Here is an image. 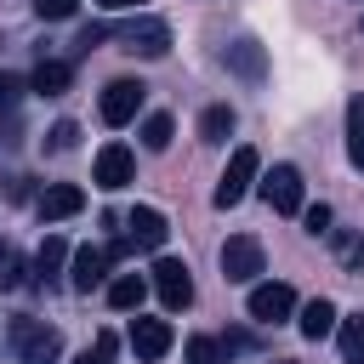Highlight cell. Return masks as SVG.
<instances>
[{
	"label": "cell",
	"instance_id": "9c48e42d",
	"mask_svg": "<svg viewBox=\"0 0 364 364\" xmlns=\"http://www.w3.org/2000/svg\"><path fill=\"white\" fill-rule=\"evenodd\" d=\"M245 307H250L256 324H279V318L296 313V290L279 284V279H273V284H250V301H245Z\"/></svg>",
	"mask_w": 364,
	"mask_h": 364
},
{
	"label": "cell",
	"instance_id": "3957f363",
	"mask_svg": "<svg viewBox=\"0 0 364 364\" xmlns=\"http://www.w3.org/2000/svg\"><path fill=\"white\" fill-rule=\"evenodd\" d=\"M108 34H114L119 51H131V57H165V51H171V28H165L159 17H131V23L108 28Z\"/></svg>",
	"mask_w": 364,
	"mask_h": 364
},
{
	"label": "cell",
	"instance_id": "44dd1931",
	"mask_svg": "<svg viewBox=\"0 0 364 364\" xmlns=\"http://www.w3.org/2000/svg\"><path fill=\"white\" fill-rule=\"evenodd\" d=\"M228 347H233V341H216V336H188V364H228Z\"/></svg>",
	"mask_w": 364,
	"mask_h": 364
},
{
	"label": "cell",
	"instance_id": "6da1fadb",
	"mask_svg": "<svg viewBox=\"0 0 364 364\" xmlns=\"http://www.w3.org/2000/svg\"><path fill=\"white\" fill-rule=\"evenodd\" d=\"M262 176V154L256 148H233V159H228V171H222V182H216V210H233L245 193H250V182Z\"/></svg>",
	"mask_w": 364,
	"mask_h": 364
},
{
	"label": "cell",
	"instance_id": "277c9868",
	"mask_svg": "<svg viewBox=\"0 0 364 364\" xmlns=\"http://www.w3.org/2000/svg\"><path fill=\"white\" fill-rule=\"evenodd\" d=\"M256 273H267L262 239H250V233H233V239L222 245V279H228V284H256Z\"/></svg>",
	"mask_w": 364,
	"mask_h": 364
},
{
	"label": "cell",
	"instance_id": "f1b7e54d",
	"mask_svg": "<svg viewBox=\"0 0 364 364\" xmlns=\"http://www.w3.org/2000/svg\"><path fill=\"white\" fill-rule=\"evenodd\" d=\"M17 91H23V80H11V74H0V108H11V102H17Z\"/></svg>",
	"mask_w": 364,
	"mask_h": 364
},
{
	"label": "cell",
	"instance_id": "4dcf8cb0",
	"mask_svg": "<svg viewBox=\"0 0 364 364\" xmlns=\"http://www.w3.org/2000/svg\"><path fill=\"white\" fill-rule=\"evenodd\" d=\"M102 11H131V6H142V0H97Z\"/></svg>",
	"mask_w": 364,
	"mask_h": 364
},
{
	"label": "cell",
	"instance_id": "4316f807",
	"mask_svg": "<svg viewBox=\"0 0 364 364\" xmlns=\"http://www.w3.org/2000/svg\"><path fill=\"white\" fill-rule=\"evenodd\" d=\"M74 136H80V131H74V119H57V125H51V142H46V148H51V154H68V148H74Z\"/></svg>",
	"mask_w": 364,
	"mask_h": 364
},
{
	"label": "cell",
	"instance_id": "8fae6325",
	"mask_svg": "<svg viewBox=\"0 0 364 364\" xmlns=\"http://www.w3.org/2000/svg\"><path fill=\"white\" fill-rule=\"evenodd\" d=\"M165 233H171V228H165V216H159L154 205H136V210L125 216V239H131L136 250H159Z\"/></svg>",
	"mask_w": 364,
	"mask_h": 364
},
{
	"label": "cell",
	"instance_id": "e0dca14e",
	"mask_svg": "<svg viewBox=\"0 0 364 364\" xmlns=\"http://www.w3.org/2000/svg\"><path fill=\"white\" fill-rule=\"evenodd\" d=\"M142 296H148V279H142V273H119V279L108 284V301H114L119 313H131V307H142Z\"/></svg>",
	"mask_w": 364,
	"mask_h": 364
},
{
	"label": "cell",
	"instance_id": "4fadbf2b",
	"mask_svg": "<svg viewBox=\"0 0 364 364\" xmlns=\"http://www.w3.org/2000/svg\"><path fill=\"white\" fill-rule=\"evenodd\" d=\"M80 205H85V193H80L74 182H51V188L40 193V216H46V222H63V216H80Z\"/></svg>",
	"mask_w": 364,
	"mask_h": 364
},
{
	"label": "cell",
	"instance_id": "ba28073f",
	"mask_svg": "<svg viewBox=\"0 0 364 364\" xmlns=\"http://www.w3.org/2000/svg\"><path fill=\"white\" fill-rule=\"evenodd\" d=\"M154 290H159V301L171 307V313H182L188 301H193V279H188V267L182 262H171V256H159L154 262V279H148Z\"/></svg>",
	"mask_w": 364,
	"mask_h": 364
},
{
	"label": "cell",
	"instance_id": "d6986e66",
	"mask_svg": "<svg viewBox=\"0 0 364 364\" xmlns=\"http://www.w3.org/2000/svg\"><path fill=\"white\" fill-rule=\"evenodd\" d=\"M347 159L364 171V91L347 102Z\"/></svg>",
	"mask_w": 364,
	"mask_h": 364
},
{
	"label": "cell",
	"instance_id": "2e32d148",
	"mask_svg": "<svg viewBox=\"0 0 364 364\" xmlns=\"http://www.w3.org/2000/svg\"><path fill=\"white\" fill-rule=\"evenodd\" d=\"M63 262H68V245H63L57 233H46V245L34 250V273H40V284H57V279H63Z\"/></svg>",
	"mask_w": 364,
	"mask_h": 364
},
{
	"label": "cell",
	"instance_id": "8992f818",
	"mask_svg": "<svg viewBox=\"0 0 364 364\" xmlns=\"http://www.w3.org/2000/svg\"><path fill=\"white\" fill-rule=\"evenodd\" d=\"M91 182L97 188H125V182H136V159H131V148L125 142H102L97 148V159H91Z\"/></svg>",
	"mask_w": 364,
	"mask_h": 364
},
{
	"label": "cell",
	"instance_id": "30bf717a",
	"mask_svg": "<svg viewBox=\"0 0 364 364\" xmlns=\"http://www.w3.org/2000/svg\"><path fill=\"white\" fill-rule=\"evenodd\" d=\"M108 245H85V250H74V267H68V284L80 290V296H91L102 279H108Z\"/></svg>",
	"mask_w": 364,
	"mask_h": 364
},
{
	"label": "cell",
	"instance_id": "83f0119b",
	"mask_svg": "<svg viewBox=\"0 0 364 364\" xmlns=\"http://www.w3.org/2000/svg\"><path fill=\"white\" fill-rule=\"evenodd\" d=\"M307 233H330V205H313L307 210Z\"/></svg>",
	"mask_w": 364,
	"mask_h": 364
},
{
	"label": "cell",
	"instance_id": "7c38bea8",
	"mask_svg": "<svg viewBox=\"0 0 364 364\" xmlns=\"http://www.w3.org/2000/svg\"><path fill=\"white\" fill-rule=\"evenodd\" d=\"M131 347H136V358H165L171 353V324L165 318H131Z\"/></svg>",
	"mask_w": 364,
	"mask_h": 364
},
{
	"label": "cell",
	"instance_id": "52a82bcc",
	"mask_svg": "<svg viewBox=\"0 0 364 364\" xmlns=\"http://www.w3.org/2000/svg\"><path fill=\"white\" fill-rule=\"evenodd\" d=\"M262 199H267L279 216H296V210H301V171H296V165H273V171L262 176Z\"/></svg>",
	"mask_w": 364,
	"mask_h": 364
},
{
	"label": "cell",
	"instance_id": "484cf974",
	"mask_svg": "<svg viewBox=\"0 0 364 364\" xmlns=\"http://www.w3.org/2000/svg\"><path fill=\"white\" fill-rule=\"evenodd\" d=\"M74 6L80 0H34V17L40 23H63V17H74Z\"/></svg>",
	"mask_w": 364,
	"mask_h": 364
},
{
	"label": "cell",
	"instance_id": "f546056e",
	"mask_svg": "<svg viewBox=\"0 0 364 364\" xmlns=\"http://www.w3.org/2000/svg\"><path fill=\"white\" fill-rule=\"evenodd\" d=\"M341 262H347V267L364 262V245H358V239H341Z\"/></svg>",
	"mask_w": 364,
	"mask_h": 364
},
{
	"label": "cell",
	"instance_id": "603a6c76",
	"mask_svg": "<svg viewBox=\"0 0 364 364\" xmlns=\"http://www.w3.org/2000/svg\"><path fill=\"white\" fill-rule=\"evenodd\" d=\"M171 131H176V125H171V114H148V119H142V148H154V154H159V148H171Z\"/></svg>",
	"mask_w": 364,
	"mask_h": 364
},
{
	"label": "cell",
	"instance_id": "1f68e13d",
	"mask_svg": "<svg viewBox=\"0 0 364 364\" xmlns=\"http://www.w3.org/2000/svg\"><path fill=\"white\" fill-rule=\"evenodd\" d=\"M279 364H296V358H279Z\"/></svg>",
	"mask_w": 364,
	"mask_h": 364
},
{
	"label": "cell",
	"instance_id": "cb8c5ba5",
	"mask_svg": "<svg viewBox=\"0 0 364 364\" xmlns=\"http://www.w3.org/2000/svg\"><path fill=\"white\" fill-rule=\"evenodd\" d=\"M23 284V250L0 239V290H17Z\"/></svg>",
	"mask_w": 364,
	"mask_h": 364
},
{
	"label": "cell",
	"instance_id": "7a4b0ae2",
	"mask_svg": "<svg viewBox=\"0 0 364 364\" xmlns=\"http://www.w3.org/2000/svg\"><path fill=\"white\" fill-rule=\"evenodd\" d=\"M11 353H17V364H51L63 353V336L40 318H17L11 324Z\"/></svg>",
	"mask_w": 364,
	"mask_h": 364
},
{
	"label": "cell",
	"instance_id": "5bb4252c",
	"mask_svg": "<svg viewBox=\"0 0 364 364\" xmlns=\"http://www.w3.org/2000/svg\"><path fill=\"white\" fill-rule=\"evenodd\" d=\"M68 80H74V68H68V63L40 57V63H34V74H28V91H40V97H63V91H68Z\"/></svg>",
	"mask_w": 364,
	"mask_h": 364
},
{
	"label": "cell",
	"instance_id": "ac0fdd59",
	"mask_svg": "<svg viewBox=\"0 0 364 364\" xmlns=\"http://www.w3.org/2000/svg\"><path fill=\"white\" fill-rule=\"evenodd\" d=\"M228 68H239L245 80H262V68H267V63H262V46H256V40H233V46H228Z\"/></svg>",
	"mask_w": 364,
	"mask_h": 364
},
{
	"label": "cell",
	"instance_id": "ffe728a7",
	"mask_svg": "<svg viewBox=\"0 0 364 364\" xmlns=\"http://www.w3.org/2000/svg\"><path fill=\"white\" fill-rule=\"evenodd\" d=\"M228 131H233V108L228 102H216V108L199 114V142H228Z\"/></svg>",
	"mask_w": 364,
	"mask_h": 364
},
{
	"label": "cell",
	"instance_id": "7402d4cb",
	"mask_svg": "<svg viewBox=\"0 0 364 364\" xmlns=\"http://www.w3.org/2000/svg\"><path fill=\"white\" fill-rule=\"evenodd\" d=\"M341 358L347 364H364V313L341 318Z\"/></svg>",
	"mask_w": 364,
	"mask_h": 364
},
{
	"label": "cell",
	"instance_id": "5b68a950",
	"mask_svg": "<svg viewBox=\"0 0 364 364\" xmlns=\"http://www.w3.org/2000/svg\"><path fill=\"white\" fill-rule=\"evenodd\" d=\"M142 97H148L142 80H108V85H102V102H97L102 125H131L136 108H142Z\"/></svg>",
	"mask_w": 364,
	"mask_h": 364
},
{
	"label": "cell",
	"instance_id": "d4e9b609",
	"mask_svg": "<svg viewBox=\"0 0 364 364\" xmlns=\"http://www.w3.org/2000/svg\"><path fill=\"white\" fill-rule=\"evenodd\" d=\"M114 347H119V341H114V330H97V341H91L74 364H114Z\"/></svg>",
	"mask_w": 364,
	"mask_h": 364
},
{
	"label": "cell",
	"instance_id": "9a60e30c",
	"mask_svg": "<svg viewBox=\"0 0 364 364\" xmlns=\"http://www.w3.org/2000/svg\"><path fill=\"white\" fill-rule=\"evenodd\" d=\"M296 324H301V336H307V341H324V336L336 330V301L313 296V301L301 307V318H296Z\"/></svg>",
	"mask_w": 364,
	"mask_h": 364
}]
</instances>
